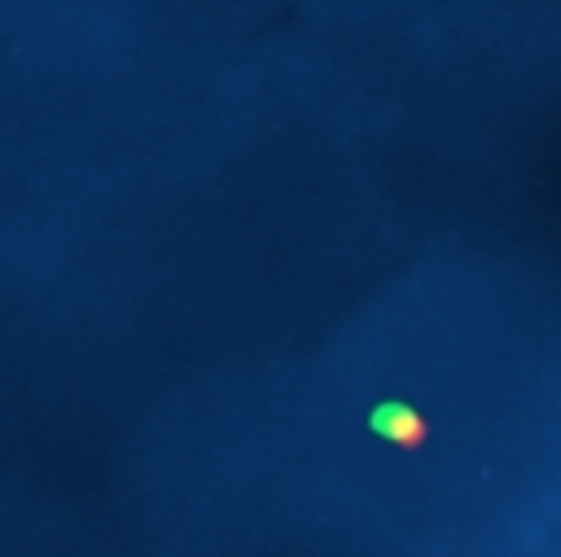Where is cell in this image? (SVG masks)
Here are the masks:
<instances>
[{"instance_id": "1", "label": "cell", "mask_w": 561, "mask_h": 557, "mask_svg": "<svg viewBox=\"0 0 561 557\" xmlns=\"http://www.w3.org/2000/svg\"><path fill=\"white\" fill-rule=\"evenodd\" d=\"M368 426L377 435H386L391 444H400V448H421L425 444V417L408 404H377Z\"/></svg>"}]
</instances>
